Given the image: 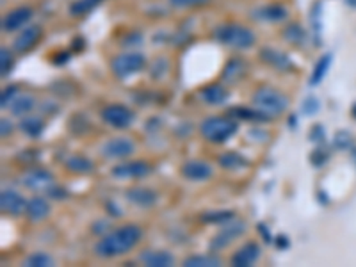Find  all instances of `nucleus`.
Listing matches in <instances>:
<instances>
[{
  "instance_id": "obj_5",
  "label": "nucleus",
  "mask_w": 356,
  "mask_h": 267,
  "mask_svg": "<svg viewBox=\"0 0 356 267\" xmlns=\"http://www.w3.org/2000/svg\"><path fill=\"white\" fill-rule=\"evenodd\" d=\"M146 66V57L141 52H125V54H118L116 57H113L111 61V71L116 79H126L134 73H140Z\"/></svg>"
},
{
  "instance_id": "obj_11",
  "label": "nucleus",
  "mask_w": 356,
  "mask_h": 267,
  "mask_svg": "<svg viewBox=\"0 0 356 267\" xmlns=\"http://www.w3.org/2000/svg\"><path fill=\"white\" fill-rule=\"evenodd\" d=\"M27 200L13 189H4L0 194V211L8 216L25 214Z\"/></svg>"
},
{
  "instance_id": "obj_41",
  "label": "nucleus",
  "mask_w": 356,
  "mask_h": 267,
  "mask_svg": "<svg viewBox=\"0 0 356 267\" xmlns=\"http://www.w3.org/2000/svg\"><path fill=\"white\" fill-rule=\"evenodd\" d=\"M47 193H48V196L52 198V200H65V198H68L66 189L59 187V185H52V187L48 189Z\"/></svg>"
},
{
  "instance_id": "obj_23",
  "label": "nucleus",
  "mask_w": 356,
  "mask_h": 267,
  "mask_svg": "<svg viewBox=\"0 0 356 267\" xmlns=\"http://www.w3.org/2000/svg\"><path fill=\"white\" fill-rule=\"evenodd\" d=\"M200 97L209 106H221V104L228 100V93H226V89L223 88L221 84H210V86L201 89Z\"/></svg>"
},
{
  "instance_id": "obj_9",
  "label": "nucleus",
  "mask_w": 356,
  "mask_h": 267,
  "mask_svg": "<svg viewBox=\"0 0 356 267\" xmlns=\"http://www.w3.org/2000/svg\"><path fill=\"white\" fill-rule=\"evenodd\" d=\"M135 152L134 141L129 137H113L102 146V155L107 159H126Z\"/></svg>"
},
{
  "instance_id": "obj_43",
  "label": "nucleus",
  "mask_w": 356,
  "mask_h": 267,
  "mask_svg": "<svg viewBox=\"0 0 356 267\" xmlns=\"http://www.w3.org/2000/svg\"><path fill=\"white\" fill-rule=\"evenodd\" d=\"M256 230H258V233H260L262 239H264V241L267 242V244H269V242L273 241V235H271L267 224H265V223H258V224H256Z\"/></svg>"
},
{
  "instance_id": "obj_28",
  "label": "nucleus",
  "mask_w": 356,
  "mask_h": 267,
  "mask_svg": "<svg viewBox=\"0 0 356 267\" xmlns=\"http://www.w3.org/2000/svg\"><path fill=\"white\" fill-rule=\"evenodd\" d=\"M20 130L25 134L27 137H31V139H36L43 134L45 130V123L41 118H36V116H23L20 119Z\"/></svg>"
},
{
  "instance_id": "obj_21",
  "label": "nucleus",
  "mask_w": 356,
  "mask_h": 267,
  "mask_svg": "<svg viewBox=\"0 0 356 267\" xmlns=\"http://www.w3.org/2000/svg\"><path fill=\"white\" fill-rule=\"evenodd\" d=\"M34 109H36V98L32 97V95H27V93H20V95L13 100V104L9 106L11 114H13V116H18V118L29 116Z\"/></svg>"
},
{
  "instance_id": "obj_16",
  "label": "nucleus",
  "mask_w": 356,
  "mask_h": 267,
  "mask_svg": "<svg viewBox=\"0 0 356 267\" xmlns=\"http://www.w3.org/2000/svg\"><path fill=\"white\" fill-rule=\"evenodd\" d=\"M258 259H260V246L256 244V242L249 241L241 246L239 250L232 255L230 264L235 267H249Z\"/></svg>"
},
{
  "instance_id": "obj_30",
  "label": "nucleus",
  "mask_w": 356,
  "mask_h": 267,
  "mask_svg": "<svg viewBox=\"0 0 356 267\" xmlns=\"http://www.w3.org/2000/svg\"><path fill=\"white\" fill-rule=\"evenodd\" d=\"M283 40L292 45H303L307 41V32L300 23L292 22L283 29Z\"/></svg>"
},
{
  "instance_id": "obj_35",
  "label": "nucleus",
  "mask_w": 356,
  "mask_h": 267,
  "mask_svg": "<svg viewBox=\"0 0 356 267\" xmlns=\"http://www.w3.org/2000/svg\"><path fill=\"white\" fill-rule=\"evenodd\" d=\"M0 70H2V77H5L8 73H11V70H13V54H11V50H8L5 47H2L0 49Z\"/></svg>"
},
{
  "instance_id": "obj_33",
  "label": "nucleus",
  "mask_w": 356,
  "mask_h": 267,
  "mask_svg": "<svg viewBox=\"0 0 356 267\" xmlns=\"http://www.w3.org/2000/svg\"><path fill=\"white\" fill-rule=\"evenodd\" d=\"M25 266L27 267H50V266H54V259L48 253H41V251H38V253H32L27 257Z\"/></svg>"
},
{
  "instance_id": "obj_13",
  "label": "nucleus",
  "mask_w": 356,
  "mask_h": 267,
  "mask_svg": "<svg viewBox=\"0 0 356 267\" xmlns=\"http://www.w3.org/2000/svg\"><path fill=\"white\" fill-rule=\"evenodd\" d=\"M31 18H32V9L29 8V5L14 8L13 11H9V13L2 18V29H4L5 32L20 31L22 27H25V23H29Z\"/></svg>"
},
{
  "instance_id": "obj_48",
  "label": "nucleus",
  "mask_w": 356,
  "mask_h": 267,
  "mask_svg": "<svg viewBox=\"0 0 356 267\" xmlns=\"http://www.w3.org/2000/svg\"><path fill=\"white\" fill-rule=\"evenodd\" d=\"M289 127L291 128L296 127V116H291V118H289Z\"/></svg>"
},
{
  "instance_id": "obj_19",
  "label": "nucleus",
  "mask_w": 356,
  "mask_h": 267,
  "mask_svg": "<svg viewBox=\"0 0 356 267\" xmlns=\"http://www.w3.org/2000/svg\"><path fill=\"white\" fill-rule=\"evenodd\" d=\"M25 216L31 223H39L50 216V203L41 196H34L27 202Z\"/></svg>"
},
{
  "instance_id": "obj_36",
  "label": "nucleus",
  "mask_w": 356,
  "mask_h": 267,
  "mask_svg": "<svg viewBox=\"0 0 356 267\" xmlns=\"http://www.w3.org/2000/svg\"><path fill=\"white\" fill-rule=\"evenodd\" d=\"M353 145V139H351V134L348 130H339L335 134V139H333V146L337 150H349Z\"/></svg>"
},
{
  "instance_id": "obj_15",
  "label": "nucleus",
  "mask_w": 356,
  "mask_h": 267,
  "mask_svg": "<svg viewBox=\"0 0 356 267\" xmlns=\"http://www.w3.org/2000/svg\"><path fill=\"white\" fill-rule=\"evenodd\" d=\"M41 40V27L39 25H31L22 29V32L14 38L13 49L18 54H27L29 50H32L38 45V41Z\"/></svg>"
},
{
  "instance_id": "obj_12",
  "label": "nucleus",
  "mask_w": 356,
  "mask_h": 267,
  "mask_svg": "<svg viewBox=\"0 0 356 267\" xmlns=\"http://www.w3.org/2000/svg\"><path fill=\"white\" fill-rule=\"evenodd\" d=\"M23 185L31 191H48L54 185V175L43 167H34L23 176Z\"/></svg>"
},
{
  "instance_id": "obj_29",
  "label": "nucleus",
  "mask_w": 356,
  "mask_h": 267,
  "mask_svg": "<svg viewBox=\"0 0 356 267\" xmlns=\"http://www.w3.org/2000/svg\"><path fill=\"white\" fill-rule=\"evenodd\" d=\"M183 267H217L221 266V259L216 255H191L182 264Z\"/></svg>"
},
{
  "instance_id": "obj_3",
  "label": "nucleus",
  "mask_w": 356,
  "mask_h": 267,
  "mask_svg": "<svg viewBox=\"0 0 356 267\" xmlns=\"http://www.w3.org/2000/svg\"><path fill=\"white\" fill-rule=\"evenodd\" d=\"M214 38H216L219 43L237 50L249 49L256 41L255 32L249 31L248 27L239 25V23H223V25L216 27Z\"/></svg>"
},
{
  "instance_id": "obj_32",
  "label": "nucleus",
  "mask_w": 356,
  "mask_h": 267,
  "mask_svg": "<svg viewBox=\"0 0 356 267\" xmlns=\"http://www.w3.org/2000/svg\"><path fill=\"white\" fill-rule=\"evenodd\" d=\"M102 2H104V0H77V2H74V4L70 5V13L74 14V16H82V14L93 11L96 5H100Z\"/></svg>"
},
{
  "instance_id": "obj_50",
  "label": "nucleus",
  "mask_w": 356,
  "mask_h": 267,
  "mask_svg": "<svg viewBox=\"0 0 356 267\" xmlns=\"http://www.w3.org/2000/svg\"><path fill=\"white\" fill-rule=\"evenodd\" d=\"M351 116L356 119V104H355V106H353V109H351Z\"/></svg>"
},
{
  "instance_id": "obj_40",
  "label": "nucleus",
  "mask_w": 356,
  "mask_h": 267,
  "mask_svg": "<svg viewBox=\"0 0 356 267\" xmlns=\"http://www.w3.org/2000/svg\"><path fill=\"white\" fill-rule=\"evenodd\" d=\"M309 137H310V141H312V143H322V141H324V127H322V125H319V123H315V125L310 128Z\"/></svg>"
},
{
  "instance_id": "obj_17",
  "label": "nucleus",
  "mask_w": 356,
  "mask_h": 267,
  "mask_svg": "<svg viewBox=\"0 0 356 267\" xmlns=\"http://www.w3.org/2000/svg\"><path fill=\"white\" fill-rule=\"evenodd\" d=\"M125 198L132 205L141 207V209H150L157 203V193L150 187H132L125 193Z\"/></svg>"
},
{
  "instance_id": "obj_31",
  "label": "nucleus",
  "mask_w": 356,
  "mask_h": 267,
  "mask_svg": "<svg viewBox=\"0 0 356 267\" xmlns=\"http://www.w3.org/2000/svg\"><path fill=\"white\" fill-rule=\"evenodd\" d=\"M232 219H235V214L232 211H212L201 216V221L205 224H226L230 223Z\"/></svg>"
},
{
  "instance_id": "obj_27",
  "label": "nucleus",
  "mask_w": 356,
  "mask_h": 267,
  "mask_svg": "<svg viewBox=\"0 0 356 267\" xmlns=\"http://www.w3.org/2000/svg\"><path fill=\"white\" fill-rule=\"evenodd\" d=\"M65 166L66 170L70 171V173H75V175H87V173L95 171V162L89 161L84 155H74V157L66 161Z\"/></svg>"
},
{
  "instance_id": "obj_20",
  "label": "nucleus",
  "mask_w": 356,
  "mask_h": 267,
  "mask_svg": "<svg viewBox=\"0 0 356 267\" xmlns=\"http://www.w3.org/2000/svg\"><path fill=\"white\" fill-rule=\"evenodd\" d=\"M140 259L148 267H171L175 264L173 255L162 250H146L141 253Z\"/></svg>"
},
{
  "instance_id": "obj_45",
  "label": "nucleus",
  "mask_w": 356,
  "mask_h": 267,
  "mask_svg": "<svg viewBox=\"0 0 356 267\" xmlns=\"http://www.w3.org/2000/svg\"><path fill=\"white\" fill-rule=\"evenodd\" d=\"M0 127H2V137L11 136V132H13V123L9 121V119L2 118V121H0Z\"/></svg>"
},
{
  "instance_id": "obj_47",
  "label": "nucleus",
  "mask_w": 356,
  "mask_h": 267,
  "mask_svg": "<svg viewBox=\"0 0 356 267\" xmlns=\"http://www.w3.org/2000/svg\"><path fill=\"white\" fill-rule=\"evenodd\" d=\"M70 59V54H59V57H54V62L56 65H63V62H66Z\"/></svg>"
},
{
  "instance_id": "obj_7",
  "label": "nucleus",
  "mask_w": 356,
  "mask_h": 267,
  "mask_svg": "<svg viewBox=\"0 0 356 267\" xmlns=\"http://www.w3.org/2000/svg\"><path fill=\"white\" fill-rule=\"evenodd\" d=\"M244 232H246V224H244L243 221L232 219L230 223L223 224L221 232H217L216 235L212 237V241H210L209 244L210 251L216 253V251L225 250V248H228L235 239H239Z\"/></svg>"
},
{
  "instance_id": "obj_1",
  "label": "nucleus",
  "mask_w": 356,
  "mask_h": 267,
  "mask_svg": "<svg viewBox=\"0 0 356 267\" xmlns=\"http://www.w3.org/2000/svg\"><path fill=\"white\" fill-rule=\"evenodd\" d=\"M141 239H143V230L137 224H123L104 233L96 241L93 251L98 259H116L135 248Z\"/></svg>"
},
{
  "instance_id": "obj_6",
  "label": "nucleus",
  "mask_w": 356,
  "mask_h": 267,
  "mask_svg": "<svg viewBox=\"0 0 356 267\" xmlns=\"http://www.w3.org/2000/svg\"><path fill=\"white\" fill-rule=\"evenodd\" d=\"M100 116L105 125L118 128V130L129 128L134 121V113L126 106H122V104H111V106L104 107Z\"/></svg>"
},
{
  "instance_id": "obj_38",
  "label": "nucleus",
  "mask_w": 356,
  "mask_h": 267,
  "mask_svg": "<svg viewBox=\"0 0 356 267\" xmlns=\"http://www.w3.org/2000/svg\"><path fill=\"white\" fill-rule=\"evenodd\" d=\"M328 159H330V155H328V152L326 150H313L312 154H310V162H312L313 167H321L324 166L326 162H328Z\"/></svg>"
},
{
  "instance_id": "obj_22",
  "label": "nucleus",
  "mask_w": 356,
  "mask_h": 267,
  "mask_svg": "<svg viewBox=\"0 0 356 267\" xmlns=\"http://www.w3.org/2000/svg\"><path fill=\"white\" fill-rule=\"evenodd\" d=\"M217 164L226 171H239L249 166V161L239 152H225L217 157Z\"/></svg>"
},
{
  "instance_id": "obj_44",
  "label": "nucleus",
  "mask_w": 356,
  "mask_h": 267,
  "mask_svg": "<svg viewBox=\"0 0 356 267\" xmlns=\"http://www.w3.org/2000/svg\"><path fill=\"white\" fill-rule=\"evenodd\" d=\"M274 244H276V248L278 250H289V246H291V241H289V237L285 235V233H280V235H276V241H274Z\"/></svg>"
},
{
  "instance_id": "obj_46",
  "label": "nucleus",
  "mask_w": 356,
  "mask_h": 267,
  "mask_svg": "<svg viewBox=\"0 0 356 267\" xmlns=\"http://www.w3.org/2000/svg\"><path fill=\"white\" fill-rule=\"evenodd\" d=\"M105 207H107V211L111 212V214H113L114 218H120V216H122V211H114V209H118V207L114 205L113 202H107V205H105Z\"/></svg>"
},
{
  "instance_id": "obj_10",
  "label": "nucleus",
  "mask_w": 356,
  "mask_h": 267,
  "mask_svg": "<svg viewBox=\"0 0 356 267\" xmlns=\"http://www.w3.org/2000/svg\"><path fill=\"white\" fill-rule=\"evenodd\" d=\"M180 173H182L183 178L191 180V182H205L214 175V170L209 162L194 159V161L183 162Z\"/></svg>"
},
{
  "instance_id": "obj_14",
  "label": "nucleus",
  "mask_w": 356,
  "mask_h": 267,
  "mask_svg": "<svg viewBox=\"0 0 356 267\" xmlns=\"http://www.w3.org/2000/svg\"><path fill=\"white\" fill-rule=\"evenodd\" d=\"M260 61L265 62L267 66H271L273 70H278V71H291L294 70V62L291 61V57L287 56L285 52L282 50H276V49H262L260 54Z\"/></svg>"
},
{
  "instance_id": "obj_8",
  "label": "nucleus",
  "mask_w": 356,
  "mask_h": 267,
  "mask_svg": "<svg viewBox=\"0 0 356 267\" xmlns=\"http://www.w3.org/2000/svg\"><path fill=\"white\" fill-rule=\"evenodd\" d=\"M152 171V164L146 161H131V162H122L111 170V175L118 180L125 178H143L148 173Z\"/></svg>"
},
{
  "instance_id": "obj_24",
  "label": "nucleus",
  "mask_w": 356,
  "mask_h": 267,
  "mask_svg": "<svg viewBox=\"0 0 356 267\" xmlns=\"http://www.w3.org/2000/svg\"><path fill=\"white\" fill-rule=\"evenodd\" d=\"M228 116H232V118L235 119H244V121H269V116H265L264 113H260L258 109H249V107H232L230 111H228Z\"/></svg>"
},
{
  "instance_id": "obj_37",
  "label": "nucleus",
  "mask_w": 356,
  "mask_h": 267,
  "mask_svg": "<svg viewBox=\"0 0 356 267\" xmlns=\"http://www.w3.org/2000/svg\"><path fill=\"white\" fill-rule=\"evenodd\" d=\"M18 95H20V91H18V86H8V88L2 91V97H0V106H2V109H5V107L11 106Z\"/></svg>"
},
{
  "instance_id": "obj_26",
  "label": "nucleus",
  "mask_w": 356,
  "mask_h": 267,
  "mask_svg": "<svg viewBox=\"0 0 356 267\" xmlns=\"http://www.w3.org/2000/svg\"><path fill=\"white\" fill-rule=\"evenodd\" d=\"M331 61H333V54H330V52L319 57L318 62H315V66H313L312 77H310V86H312V88H315V86H319V84L322 82V79H324L326 73H328V70H330Z\"/></svg>"
},
{
  "instance_id": "obj_18",
  "label": "nucleus",
  "mask_w": 356,
  "mask_h": 267,
  "mask_svg": "<svg viewBox=\"0 0 356 267\" xmlns=\"http://www.w3.org/2000/svg\"><path fill=\"white\" fill-rule=\"evenodd\" d=\"M253 16H255L256 20H260V22L280 23L289 16V11H287L285 5L282 4H267L255 9V11H253Z\"/></svg>"
},
{
  "instance_id": "obj_34",
  "label": "nucleus",
  "mask_w": 356,
  "mask_h": 267,
  "mask_svg": "<svg viewBox=\"0 0 356 267\" xmlns=\"http://www.w3.org/2000/svg\"><path fill=\"white\" fill-rule=\"evenodd\" d=\"M319 109H321V102H319L318 97H313V95L304 98L303 104H301V113L304 116H313V114L319 113Z\"/></svg>"
},
{
  "instance_id": "obj_25",
  "label": "nucleus",
  "mask_w": 356,
  "mask_h": 267,
  "mask_svg": "<svg viewBox=\"0 0 356 267\" xmlns=\"http://www.w3.org/2000/svg\"><path fill=\"white\" fill-rule=\"evenodd\" d=\"M244 71H246V62L243 59H230V61L226 62L225 70H223V82H239Z\"/></svg>"
},
{
  "instance_id": "obj_39",
  "label": "nucleus",
  "mask_w": 356,
  "mask_h": 267,
  "mask_svg": "<svg viewBox=\"0 0 356 267\" xmlns=\"http://www.w3.org/2000/svg\"><path fill=\"white\" fill-rule=\"evenodd\" d=\"M210 2V0H170V4L177 9L183 8H198V5H203Z\"/></svg>"
},
{
  "instance_id": "obj_4",
  "label": "nucleus",
  "mask_w": 356,
  "mask_h": 267,
  "mask_svg": "<svg viewBox=\"0 0 356 267\" xmlns=\"http://www.w3.org/2000/svg\"><path fill=\"white\" fill-rule=\"evenodd\" d=\"M252 102L255 109H258L265 116H269V118L280 116L289 107V100H287L285 95L278 91V89L271 88V86H262V88L256 89L253 93Z\"/></svg>"
},
{
  "instance_id": "obj_42",
  "label": "nucleus",
  "mask_w": 356,
  "mask_h": 267,
  "mask_svg": "<svg viewBox=\"0 0 356 267\" xmlns=\"http://www.w3.org/2000/svg\"><path fill=\"white\" fill-rule=\"evenodd\" d=\"M93 233H96L98 237H102L104 233L109 232V221H96L95 227H91Z\"/></svg>"
},
{
  "instance_id": "obj_2",
  "label": "nucleus",
  "mask_w": 356,
  "mask_h": 267,
  "mask_svg": "<svg viewBox=\"0 0 356 267\" xmlns=\"http://www.w3.org/2000/svg\"><path fill=\"white\" fill-rule=\"evenodd\" d=\"M239 130V123L232 116H210L205 118L200 125V134L205 141L221 145Z\"/></svg>"
},
{
  "instance_id": "obj_49",
  "label": "nucleus",
  "mask_w": 356,
  "mask_h": 267,
  "mask_svg": "<svg viewBox=\"0 0 356 267\" xmlns=\"http://www.w3.org/2000/svg\"><path fill=\"white\" fill-rule=\"evenodd\" d=\"M346 2H348V4L351 5V8L356 9V0H346Z\"/></svg>"
}]
</instances>
